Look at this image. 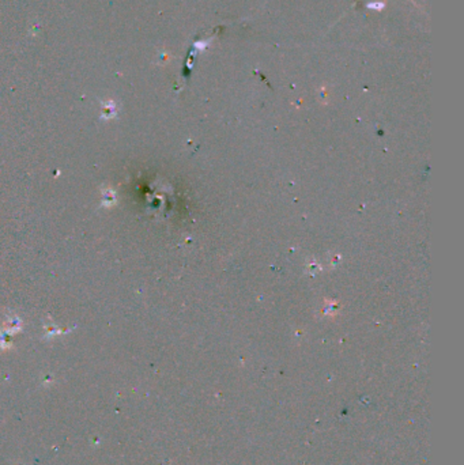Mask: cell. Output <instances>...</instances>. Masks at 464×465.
Segmentation results:
<instances>
[{
	"instance_id": "obj_1",
	"label": "cell",
	"mask_w": 464,
	"mask_h": 465,
	"mask_svg": "<svg viewBox=\"0 0 464 465\" xmlns=\"http://www.w3.org/2000/svg\"><path fill=\"white\" fill-rule=\"evenodd\" d=\"M384 3H381V2H373V3H369V5H368V9H371V10H377V11H381V10L384 9Z\"/></svg>"
},
{
	"instance_id": "obj_2",
	"label": "cell",
	"mask_w": 464,
	"mask_h": 465,
	"mask_svg": "<svg viewBox=\"0 0 464 465\" xmlns=\"http://www.w3.org/2000/svg\"><path fill=\"white\" fill-rule=\"evenodd\" d=\"M207 45H210V41H200V42H196L195 46L199 48V49H205V46H207Z\"/></svg>"
}]
</instances>
